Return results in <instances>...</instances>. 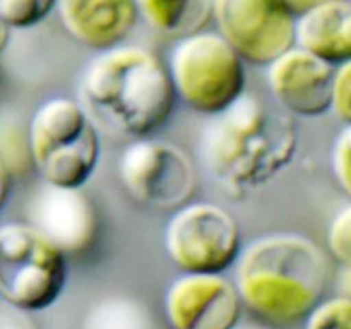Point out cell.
Masks as SVG:
<instances>
[{
    "label": "cell",
    "instance_id": "44dd1931",
    "mask_svg": "<svg viewBox=\"0 0 351 329\" xmlns=\"http://www.w3.org/2000/svg\"><path fill=\"white\" fill-rule=\"evenodd\" d=\"M345 125L351 123V58L335 67L332 74L331 110Z\"/></svg>",
    "mask_w": 351,
    "mask_h": 329
},
{
    "label": "cell",
    "instance_id": "30bf717a",
    "mask_svg": "<svg viewBox=\"0 0 351 329\" xmlns=\"http://www.w3.org/2000/svg\"><path fill=\"white\" fill-rule=\"evenodd\" d=\"M242 308L235 283L223 273H184L171 281L163 300L171 329H233Z\"/></svg>",
    "mask_w": 351,
    "mask_h": 329
},
{
    "label": "cell",
    "instance_id": "52a82bcc",
    "mask_svg": "<svg viewBox=\"0 0 351 329\" xmlns=\"http://www.w3.org/2000/svg\"><path fill=\"white\" fill-rule=\"evenodd\" d=\"M165 250L182 273H225L242 250L239 223L213 202H187L168 221Z\"/></svg>",
    "mask_w": 351,
    "mask_h": 329
},
{
    "label": "cell",
    "instance_id": "ffe728a7",
    "mask_svg": "<svg viewBox=\"0 0 351 329\" xmlns=\"http://www.w3.org/2000/svg\"><path fill=\"white\" fill-rule=\"evenodd\" d=\"M331 170L336 184L351 197V123L343 127L332 143Z\"/></svg>",
    "mask_w": 351,
    "mask_h": 329
},
{
    "label": "cell",
    "instance_id": "d4e9b609",
    "mask_svg": "<svg viewBox=\"0 0 351 329\" xmlns=\"http://www.w3.org/2000/svg\"><path fill=\"white\" fill-rule=\"evenodd\" d=\"M10 31H12V27L5 23V19H3L2 16H0V53H2L7 48V45H9Z\"/></svg>",
    "mask_w": 351,
    "mask_h": 329
},
{
    "label": "cell",
    "instance_id": "8992f818",
    "mask_svg": "<svg viewBox=\"0 0 351 329\" xmlns=\"http://www.w3.org/2000/svg\"><path fill=\"white\" fill-rule=\"evenodd\" d=\"M67 284V256L31 223L0 225V298L24 312L53 305Z\"/></svg>",
    "mask_w": 351,
    "mask_h": 329
},
{
    "label": "cell",
    "instance_id": "7c38bea8",
    "mask_svg": "<svg viewBox=\"0 0 351 329\" xmlns=\"http://www.w3.org/2000/svg\"><path fill=\"white\" fill-rule=\"evenodd\" d=\"M29 218L31 225L65 256L89 249L98 230L95 204L81 188L47 182L33 195Z\"/></svg>",
    "mask_w": 351,
    "mask_h": 329
},
{
    "label": "cell",
    "instance_id": "603a6c76",
    "mask_svg": "<svg viewBox=\"0 0 351 329\" xmlns=\"http://www.w3.org/2000/svg\"><path fill=\"white\" fill-rule=\"evenodd\" d=\"M10 192V175L7 170V164L0 160V211L5 206L7 199H9Z\"/></svg>",
    "mask_w": 351,
    "mask_h": 329
},
{
    "label": "cell",
    "instance_id": "9a60e30c",
    "mask_svg": "<svg viewBox=\"0 0 351 329\" xmlns=\"http://www.w3.org/2000/svg\"><path fill=\"white\" fill-rule=\"evenodd\" d=\"M136 5L151 29L170 38L201 31L213 17V0H136Z\"/></svg>",
    "mask_w": 351,
    "mask_h": 329
},
{
    "label": "cell",
    "instance_id": "4316f807",
    "mask_svg": "<svg viewBox=\"0 0 351 329\" xmlns=\"http://www.w3.org/2000/svg\"><path fill=\"white\" fill-rule=\"evenodd\" d=\"M233 329H267V328H263V326H252V324H245V326H235Z\"/></svg>",
    "mask_w": 351,
    "mask_h": 329
},
{
    "label": "cell",
    "instance_id": "2e32d148",
    "mask_svg": "<svg viewBox=\"0 0 351 329\" xmlns=\"http://www.w3.org/2000/svg\"><path fill=\"white\" fill-rule=\"evenodd\" d=\"M82 329H156V322L143 302L125 295H112L89 307Z\"/></svg>",
    "mask_w": 351,
    "mask_h": 329
},
{
    "label": "cell",
    "instance_id": "8fae6325",
    "mask_svg": "<svg viewBox=\"0 0 351 329\" xmlns=\"http://www.w3.org/2000/svg\"><path fill=\"white\" fill-rule=\"evenodd\" d=\"M266 67L267 84L281 110L305 119L331 110L335 65L295 45Z\"/></svg>",
    "mask_w": 351,
    "mask_h": 329
},
{
    "label": "cell",
    "instance_id": "7402d4cb",
    "mask_svg": "<svg viewBox=\"0 0 351 329\" xmlns=\"http://www.w3.org/2000/svg\"><path fill=\"white\" fill-rule=\"evenodd\" d=\"M29 312L19 310L0 298V329H38Z\"/></svg>",
    "mask_w": 351,
    "mask_h": 329
},
{
    "label": "cell",
    "instance_id": "5bb4252c",
    "mask_svg": "<svg viewBox=\"0 0 351 329\" xmlns=\"http://www.w3.org/2000/svg\"><path fill=\"white\" fill-rule=\"evenodd\" d=\"M295 45L328 64L351 58V0H326L297 14Z\"/></svg>",
    "mask_w": 351,
    "mask_h": 329
},
{
    "label": "cell",
    "instance_id": "3957f363",
    "mask_svg": "<svg viewBox=\"0 0 351 329\" xmlns=\"http://www.w3.org/2000/svg\"><path fill=\"white\" fill-rule=\"evenodd\" d=\"M328 259L300 233H271L240 250L235 283L243 307L273 324L304 321L328 288Z\"/></svg>",
    "mask_w": 351,
    "mask_h": 329
},
{
    "label": "cell",
    "instance_id": "e0dca14e",
    "mask_svg": "<svg viewBox=\"0 0 351 329\" xmlns=\"http://www.w3.org/2000/svg\"><path fill=\"white\" fill-rule=\"evenodd\" d=\"M305 329H351V297L322 298L304 319Z\"/></svg>",
    "mask_w": 351,
    "mask_h": 329
},
{
    "label": "cell",
    "instance_id": "5b68a950",
    "mask_svg": "<svg viewBox=\"0 0 351 329\" xmlns=\"http://www.w3.org/2000/svg\"><path fill=\"white\" fill-rule=\"evenodd\" d=\"M168 72L177 98L202 115L225 112L245 93V62L218 31L178 38Z\"/></svg>",
    "mask_w": 351,
    "mask_h": 329
},
{
    "label": "cell",
    "instance_id": "4fadbf2b",
    "mask_svg": "<svg viewBox=\"0 0 351 329\" xmlns=\"http://www.w3.org/2000/svg\"><path fill=\"white\" fill-rule=\"evenodd\" d=\"M55 10L75 41L98 51L122 45L139 19L136 0H57Z\"/></svg>",
    "mask_w": 351,
    "mask_h": 329
},
{
    "label": "cell",
    "instance_id": "9c48e42d",
    "mask_svg": "<svg viewBox=\"0 0 351 329\" xmlns=\"http://www.w3.org/2000/svg\"><path fill=\"white\" fill-rule=\"evenodd\" d=\"M213 19L243 62L266 67L295 47L297 14L285 0H213Z\"/></svg>",
    "mask_w": 351,
    "mask_h": 329
},
{
    "label": "cell",
    "instance_id": "277c9868",
    "mask_svg": "<svg viewBox=\"0 0 351 329\" xmlns=\"http://www.w3.org/2000/svg\"><path fill=\"white\" fill-rule=\"evenodd\" d=\"M27 151L43 182L82 188L98 168V127L77 99L51 98L31 117Z\"/></svg>",
    "mask_w": 351,
    "mask_h": 329
},
{
    "label": "cell",
    "instance_id": "7a4b0ae2",
    "mask_svg": "<svg viewBox=\"0 0 351 329\" xmlns=\"http://www.w3.org/2000/svg\"><path fill=\"white\" fill-rule=\"evenodd\" d=\"M77 93V101L98 129L127 137H144L160 129L177 103L161 58L123 43L99 51L86 65Z\"/></svg>",
    "mask_w": 351,
    "mask_h": 329
},
{
    "label": "cell",
    "instance_id": "ba28073f",
    "mask_svg": "<svg viewBox=\"0 0 351 329\" xmlns=\"http://www.w3.org/2000/svg\"><path fill=\"white\" fill-rule=\"evenodd\" d=\"M119 177L127 194L153 209H177L187 204L197 187L189 154L161 139L134 141L119 158Z\"/></svg>",
    "mask_w": 351,
    "mask_h": 329
},
{
    "label": "cell",
    "instance_id": "ac0fdd59",
    "mask_svg": "<svg viewBox=\"0 0 351 329\" xmlns=\"http://www.w3.org/2000/svg\"><path fill=\"white\" fill-rule=\"evenodd\" d=\"M57 0H0V16L12 29H29L55 10Z\"/></svg>",
    "mask_w": 351,
    "mask_h": 329
},
{
    "label": "cell",
    "instance_id": "484cf974",
    "mask_svg": "<svg viewBox=\"0 0 351 329\" xmlns=\"http://www.w3.org/2000/svg\"><path fill=\"white\" fill-rule=\"evenodd\" d=\"M341 287L345 288V293L351 297V269H343V276H341Z\"/></svg>",
    "mask_w": 351,
    "mask_h": 329
},
{
    "label": "cell",
    "instance_id": "6da1fadb",
    "mask_svg": "<svg viewBox=\"0 0 351 329\" xmlns=\"http://www.w3.org/2000/svg\"><path fill=\"white\" fill-rule=\"evenodd\" d=\"M297 147L298 132L290 113L271 110L247 91L213 117L201 137L206 170L232 199L266 187L293 161Z\"/></svg>",
    "mask_w": 351,
    "mask_h": 329
},
{
    "label": "cell",
    "instance_id": "d6986e66",
    "mask_svg": "<svg viewBox=\"0 0 351 329\" xmlns=\"http://www.w3.org/2000/svg\"><path fill=\"white\" fill-rule=\"evenodd\" d=\"M328 249L343 269H351V202L339 209L329 223Z\"/></svg>",
    "mask_w": 351,
    "mask_h": 329
},
{
    "label": "cell",
    "instance_id": "cb8c5ba5",
    "mask_svg": "<svg viewBox=\"0 0 351 329\" xmlns=\"http://www.w3.org/2000/svg\"><path fill=\"white\" fill-rule=\"evenodd\" d=\"M285 2H287L288 5L293 9L295 14H300V12H304L305 9H308V7L315 5V3L326 2V0H285Z\"/></svg>",
    "mask_w": 351,
    "mask_h": 329
}]
</instances>
